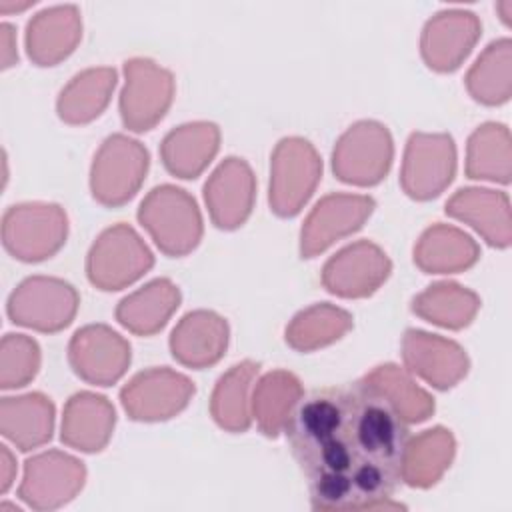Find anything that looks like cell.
Instances as JSON below:
<instances>
[{"instance_id": "1", "label": "cell", "mask_w": 512, "mask_h": 512, "mask_svg": "<svg viewBox=\"0 0 512 512\" xmlns=\"http://www.w3.org/2000/svg\"><path fill=\"white\" fill-rule=\"evenodd\" d=\"M314 510H398L408 426L362 378L302 396L286 428Z\"/></svg>"}, {"instance_id": "2", "label": "cell", "mask_w": 512, "mask_h": 512, "mask_svg": "<svg viewBox=\"0 0 512 512\" xmlns=\"http://www.w3.org/2000/svg\"><path fill=\"white\" fill-rule=\"evenodd\" d=\"M138 222L166 256L190 254L202 240V214L196 200L174 184L152 188L138 206Z\"/></svg>"}, {"instance_id": "3", "label": "cell", "mask_w": 512, "mask_h": 512, "mask_svg": "<svg viewBox=\"0 0 512 512\" xmlns=\"http://www.w3.org/2000/svg\"><path fill=\"white\" fill-rule=\"evenodd\" d=\"M322 178L316 148L300 136L282 138L270 158V210L280 218L296 216L314 194Z\"/></svg>"}, {"instance_id": "4", "label": "cell", "mask_w": 512, "mask_h": 512, "mask_svg": "<svg viewBox=\"0 0 512 512\" xmlns=\"http://www.w3.org/2000/svg\"><path fill=\"white\" fill-rule=\"evenodd\" d=\"M68 216L60 204L22 202L2 216V244L16 260L42 262L66 242Z\"/></svg>"}, {"instance_id": "5", "label": "cell", "mask_w": 512, "mask_h": 512, "mask_svg": "<svg viewBox=\"0 0 512 512\" xmlns=\"http://www.w3.org/2000/svg\"><path fill=\"white\" fill-rule=\"evenodd\" d=\"M154 266V254L140 234L120 222L106 228L90 246L86 276L104 292L122 290L142 278Z\"/></svg>"}, {"instance_id": "6", "label": "cell", "mask_w": 512, "mask_h": 512, "mask_svg": "<svg viewBox=\"0 0 512 512\" xmlns=\"http://www.w3.org/2000/svg\"><path fill=\"white\" fill-rule=\"evenodd\" d=\"M150 166L146 146L126 134L108 136L94 154L90 190L96 202L118 208L140 190Z\"/></svg>"}, {"instance_id": "7", "label": "cell", "mask_w": 512, "mask_h": 512, "mask_svg": "<svg viewBox=\"0 0 512 512\" xmlns=\"http://www.w3.org/2000/svg\"><path fill=\"white\" fill-rule=\"evenodd\" d=\"M80 296L76 288L54 276L22 280L6 302L8 318L24 328L54 334L72 324Z\"/></svg>"}, {"instance_id": "8", "label": "cell", "mask_w": 512, "mask_h": 512, "mask_svg": "<svg viewBox=\"0 0 512 512\" xmlns=\"http://www.w3.org/2000/svg\"><path fill=\"white\" fill-rule=\"evenodd\" d=\"M394 160L388 128L376 120L352 124L332 150V172L340 182L374 186L386 178Z\"/></svg>"}, {"instance_id": "9", "label": "cell", "mask_w": 512, "mask_h": 512, "mask_svg": "<svg viewBox=\"0 0 512 512\" xmlns=\"http://www.w3.org/2000/svg\"><path fill=\"white\" fill-rule=\"evenodd\" d=\"M124 78L120 92L122 124L132 132L152 130L172 104V72L150 58H130L124 62Z\"/></svg>"}, {"instance_id": "10", "label": "cell", "mask_w": 512, "mask_h": 512, "mask_svg": "<svg viewBox=\"0 0 512 512\" xmlns=\"http://www.w3.org/2000/svg\"><path fill=\"white\" fill-rule=\"evenodd\" d=\"M456 174V144L444 132H412L402 160L400 186L414 200L440 196Z\"/></svg>"}, {"instance_id": "11", "label": "cell", "mask_w": 512, "mask_h": 512, "mask_svg": "<svg viewBox=\"0 0 512 512\" xmlns=\"http://www.w3.org/2000/svg\"><path fill=\"white\" fill-rule=\"evenodd\" d=\"M194 382L166 366L138 372L120 390V404L136 422H162L180 414L192 400Z\"/></svg>"}, {"instance_id": "12", "label": "cell", "mask_w": 512, "mask_h": 512, "mask_svg": "<svg viewBox=\"0 0 512 512\" xmlns=\"http://www.w3.org/2000/svg\"><path fill=\"white\" fill-rule=\"evenodd\" d=\"M86 482V466L82 460L48 450L24 462L18 496L34 510H56L78 496Z\"/></svg>"}, {"instance_id": "13", "label": "cell", "mask_w": 512, "mask_h": 512, "mask_svg": "<svg viewBox=\"0 0 512 512\" xmlns=\"http://www.w3.org/2000/svg\"><path fill=\"white\" fill-rule=\"evenodd\" d=\"M130 344L106 324H88L74 332L68 362L78 378L94 386H112L128 370Z\"/></svg>"}, {"instance_id": "14", "label": "cell", "mask_w": 512, "mask_h": 512, "mask_svg": "<svg viewBox=\"0 0 512 512\" xmlns=\"http://www.w3.org/2000/svg\"><path fill=\"white\" fill-rule=\"evenodd\" d=\"M376 202L364 194H328L306 216L300 230V256L314 258L336 240L354 234L374 212Z\"/></svg>"}, {"instance_id": "15", "label": "cell", "mask_w": 512, "mask_h": 512, "mask_svg": "<svg viewBox=\"0 0 512 512\" xmlns=\"http://www.w3.org/2000/svg\"><path fill=\"white\" fill-rule=\"evenodd\" d=\"M392 262L386 252L370 242L358 240L328 258L322 268V286L340 298H366L390 276Z\"/></svg>"}, {"instance_id": "16", "label": "cell", "mask_w": 512, "mask_h": 512, "mask_svg": "<svg viewBox=\"0 0 512 512\" xmlns=\"http://www.w3.org/2000/svg\"><path fill=\"white\" fill-rule=\"evenodd\" d=\"M256 178L246 160L228 156L204 184L210 220L220 230L240 228L254 208Z\"/></svg>"}, {"instance_id": "17", "label": "cell", "mask_w": 512, "mask_h": 512, "mask_svg": "<svg viewBox=\"0 0 512 512\" xmlns=\"http://www.w3.org/2000/svg\"><path fill=\"white\" fill-rule=\"evenodd\" d=\"M402 358L410 374L420 376L436 390H450L470 368V360L458 342L418 328L404 332Z\"/></svg>"}, {"instance_id": "18", "label": "cell", "mask_w": 512, "mask_h": 512, "mask_svg": "<svg viewBox=\"0 0 512 512\" xmlns=\"http://www.w3.org/2000/svg\"><path fill=\"white\" fill-rule=\"evenodd\" d=\"M482 32L474 12L442 10L434 14L422 30L420 52L428 68L436 72H454L472 52Z\"/></svg>"}, {"instance_id": "19", "label": "cell", "mask_w": 512, "mask_h": 512, "mask_svg": "<svg viewBox=\"0 0 512 512\" xmlns=\"http://www.w3.org/2000/svg\"><path fill=\"white\" fill-rule=\"evenodd\" d=\"M230 340L228 322L212 310H192L180 318L170 334V352L186 368L214 366Z\"/></svg>"}, {"instance_id": "20", "label": "cell", "mask_w": 512, "mask_h": 512, "mask_svg": "<svg viewBox=\"0 0 512 512\" xmlns=\"http://www.w3.org/2000/svg\"><path fill=\"white\" fill-rule=\"evenodd\" d=\"M82 38V18L74 4L40 10L26 26V52L38 66H56Z\"/></svg>"}, {"instance_id": "21", "label": "cell", "mask_w": 512, "mask_h": 512, "mask_svg": "<svg viewBox=\"0 0 512 512\" xmlns=\"http://www.w3.org/2000/svg\"><path fill=\"white\" fill-rule=\"evenodd\" d=\"M116 424L112 402L96 392H76L62 414L60 440L80 452L94 454L106 448Z\"/></svg>"}, {"instance_id": "22", "label": "cell", "mask_w": 512, "mask_h": 512, "mask_svg": "<svg viewBox=\"0 0 512 512\" xmlns=\"http://www.w3.org/2000/svg\"><path fill=\"white\" fill-rule=\"evenodd\" d=\"M444 212L472 226L490 246H510L512 222L510 200L506 192L490 188H460L446 202Z\"/></svg>"}, {"instance_id": "23", "label": "cell", "mask_w": 512, "mask_h": 512, "mask_svg": "<svg viewBox=\"0 0 512 512\" xmlns=\"http://www.w3.org/2000/svg\"><path fill=\"white\" fill-rule=\"evenodd\" d=\"M220 148V128L198 120L170 130L160 144L164 168L178 178H198Z\"/></svg>"}, {"instance_id": "24", "label": "cell", "mask_w": 512, "mask_h": 512, "mask_svg": "<svg viewBox=\"0 0 512 512\" xmlns=\"http://www.w3.org/2000/svg\"><path fill=\"white\" fill-rule=\"evenodd\" d=\"M0 432L22 452L44 446L54 432L52 400L42 392L2 398Z\"/></svg>"}, {"instance_id": "25", "label": "cell", "mask_w": 512, "mask_h": 512, "mask_svg": "<svg viewBox=\"0 0 512 512\" xmlns=\"http://www.w3.org/2000/svg\"><path fill=\"white\" fill-rule=\"evenodd\" d=\"M480 258L472 236L450 224H432L414 246V264L426 274H454L468 270Z\"/></svg>"}, {"instance_id": "26", "label": "cell", "mask_w": 512, "mask_h": 512, "mask_svg": "<svg viewBox=\"0 0 512 512\" xmlns=\"http://www.w3.org/2000/svg\"><path fill=\"white\" fill-rule=\"evenodd\" d=\"M180 306V290L168 278H156L124 296L116 306V320L138 336L160 332Z\"/></svg>"}, {"instance_id": "27", "label": "cell", "mask_w": 512, "mask_h": 512, "mask_svg": "<svg viewBox=\"0 0 512 512\" xmlns=\"http://www.w3.org/2000/svg\"><path fill=\"white\" fill-rule=\"evenodd\" d=\"M116 80L118 74L110 66L88 68L78 72L58 94V118L72 126L92 122L106 110Z\"/></svg>"}, {"instance_id": "28", "label": "cell", "mask_w": 512, "mask_h": 512, "mask_svg": "<svg viewBox=\"0 0 512 512\" xmlns=\"http://www.w3.org/2000/svg\"><path fill=\"white\" fill-rule=\"evenodd\" d=\"M456 440L444 426H434L408 438L402 462V480L412 488L434 486L450 468Z\"/></svg>"}, {"instance_id": "29", "label": "cell", "mask_w": 512, "mask_h": 512, "mask_svg": "<svg viewBox=\"0 0 512 512\" xmlns=\"http://www.w3.org/2000/svg\"><path fill=\"white\" fill-rule=\"evenodd\" d=\"M302 396V384L292 372L272 370L264 374L256 382L250 400V410L260 432L268 438H276L280 432H284Z\"/></svg>"}, {"instance_id": "30", "label": "cell", "mask_w": 512, "mask_h": 512, "mask_svg": "<svg viewBox=\"0 0 512 512\" xmlns=\"http://www.w3.org/2000/svg\"><path fill=\"white\" fill-rule=\"evenodd\" d=\"M258 372V362L242 360L218 378L210 398V414L222 430L238 434L250 428L252 410L248 394Z\"/></svg>"}, {"instance_id": "31", "label": "cell", "mask_w": 512, "mask_h": 512, "mask_svg": "<svg viewBox=\"0 0 512 512\" xmlns=\"http://www.w3.org/2000/svg\"><path fill=\"white\" fill-rule=\"evenodd\" d=\"M466 176L472 180H490L510 184L512 146L510 132L500 122L478 126L466 146Z\"/></svg>"}, {"instance_id": "32", "label": "cell", "mask_w": 512, "mask_h": 512, "mask_svg": "<svg viewBox=\"0 0 512 512\" xmlns=\"http://www.w3.org/2000/svg\"><path fill=\"white\" fill-rule=\"evenodd\" d=\"M362 380L372 386L406 424H418L432 416L434 398L414 382L408 370L396 364H380Z\"/></svg>"}, {"instance_id": "33", "label": "cell", "mask_w": 512, "mask_h": 512, "mask_svg": "<svg viewBox=\"0 0 512 512\" xmlns=\"http://www.w3.org/2000/svg\"><path fill=\"white\" fill-rule=\"evenodd\" d=\"M478 310V294L456 282H436L412 300V312L416 316L450 330L466 328Z\"/></svg>"}, {"instance_id": "34", "label": "cell", "mask_w": 512, "mask_h": 512, "mask_svg": "<svg viewBox=\"0 0 512 512\" xmlns=\"http://www.w3.org/2000/svg\"><path fill=\"white\" fill-rule=\"evenodd\" d=\"M470 96L486 106H500L512 94V44L508 38L490 42L470 66L466 78Z\"/></svg>"}, {"instance_id": "35", "label": "cell", "mask_w": 512, "mask_h": 512, "mask_svg": "<svg viewBox=\"0 0 512 512\" xmlns=\"http://www.w3.org/2000/svg\"><path fill=\"white\" fill-rule=\"evenodd\" d=\"M352 328V314L322 302L298 312L286 326V344L298 352H312L340 340Z\"/></svg>"}, {"instance_id": "36", "label": "cell", "mask_w": 512, "mask_h": 512, "mask_svg": "<svg viewBox=\"0 0 512 512\" xmlns=\"http://www.w3.org/2000/svg\"><path fill=\"white\" fill-rule=\"evenodd\" d=\"M40 346L26 334H6L0 344V388L26 386L40 370Z\"/></svg>"}, {"instance_id": "37", "label": "cell", "mask_w": 512, "mask_h": 512, "mask_svg": "<svg viewBox=\"0 0 512 512\" xmlns=\"http://www.w3.org/2000/svg\"><path fill=\"white\" fill-rule=\"evenodd\" d=\"M16 478V460L6 444L0 446V492L6 494Z\"/></svg>"}, {"instance_id": "38", "label": "cell", "mask_w": 512, "mask_h": 512, "mask_svg": "<svg viewBox=\"0 0 512 512\" xmlns=\"http://www.w3.org/2000/svg\"><path fill=\"white\" fill-rule=\"evenodd\" d=\"M0 30H2V68L6 70L12 64H16V60H18L16 34H14V26L8 22H2Z\"/></svg>"}, {"instance_id": "39", "label": "cell", "mask_w": 512, "mask_h": 512, "mask_svg": "<svg viewBox=\"0 0 512 512\" xmlns=\"http://www.w3.org/2000/svg\"><path fill=\"white\" fill-rule=\"evenodd\" d=\"M34 2H16V4H12V2H8V0H0V10L4 12V14H8V12H12V10H26L28 6H32Z\"/></svg>"}, {"instance_id": "40", "label": "cell", "mask_w": 512, "mask_h": 512, "mask_svg": "<svg viewBox=\"0 0 512 512\" xmlns=\"http://www.w3.org/2000/svg\"><path fill=\"white\" fill-rule=\"evenodd\" d=\"M496 8H498V10H504L500 18L504 20V24H510V12H508V10L512 8V2H502V4H498Z\"/></svg>"}]
</instances>
